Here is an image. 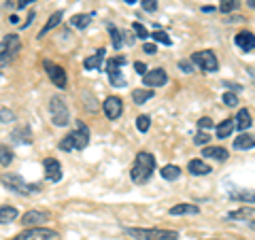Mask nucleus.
Returning a JSON list of instances; mask_svg holds the SVG:
<instances>
[{
    "label": "nucleus",
    "mask_w": 255,
    "mask_h": 240,
    "mask_svg": "<svg viewBox=\"0 0 255 240\" xmlns=\"http://www.w3.org/2000/svg\"><path fill=\"white\" fill-rule=\"evenodd\" d=\"M238 9V0H221V4H219V11L221 13H232Z\"/></svg>",
    "instance_id": "nucleus-33"
},
{
    "label": "nucleus",
    "mask_w": 255,
    "mask_h": 240,
    "mask_svg": "<svg viewBox=\"0 0 255 240\" xmlns=\"http://www.w3.org/2000/svg\"><path fill=\"white\" fill-rule=\"evenodd\" d=\"M140 4H142V9L149 11V13H153L157 9V0H142Z\"/></svg>",
    "instance_id": "nucleus-39"
},
{
    "label": "nucleus",
    "mask_w": 255,
    "mask_h": 240,
    "mask_svg": "<svg viewBox=\"0 0 255 240\" xmlns=\"http://www.w3.org/2000/svg\"><path fill=\"white\" fill-rule=\"evenodd\" d=\"M179 177H181V168L179 166L168 164V166L162 168V179H166V181H177Z\"/></svg>",
    "instance_id": "nucleus-31"
},
{
    "label": "nucleus",
    "mask_w": 255,
    "mask_h": 240,
    "mask_svg": "<svg viewBox=\"0 0 255 240\" xmlns=\"http://www.w3.org/2000/svg\"><path fill=\"white\" fill-rule=\"evenodd\" d=\"M102 62H105V49H98L94 55L85 58L83 66H85L87 70H100V68H102Z\"/></svg>",
    "instance_id": "nucleus-18"
},
{
    "label": "nucleus",
    "mask_w": 255,
    "mask_h": 240,
    "mask_svg": "<svg viewBox=\"0 0 255 240\" xmlns=\"http://www.w3.org/2000/svg\"><path fill=\"white\" fill-rule=\"evenodd\" d=\"M187 170L194 174V177H204V174L211 172V166L202 162V159H191V162L187 164Z\"/></svg>",
    "instance_id": "nucleus-17"
},
{
    "label": "nucleus",
    "mask_w": 255,
    "mask_h": 240,
    "mask_svg": "<svg viewBox=\"0 0 255 240\" xmlns=\"http://www.w3.org/2000/svg\"><path fill=\"white\" fill-rule=\"evenodd\" d=\"M168 213L172 215V217L174 215H198L200 213V206H196V204H177V206H172Z\"/></svg>",
    "instance_id": "nucleus-23"
},
{
    "label": "nucleus",
    "mask_w": 255,
    "mask_h": 240,
    "mask_svg": "<svg viewBox=\"0 0 255 240\" xmlns=\"http://www.w3.org/2000/svg\"><path fill=\"white\" fill-rule=\"evenodd\" d=\"M102 109H105V115L109 119H119L124 113V105L117 96H109V98L105 100V105H102Z\"/></svg>",
    "instance_id": "nucleus-13"
},
{
    "label": "nucleus",
    "mask_w": 255,
    "mask_h": 240,
    "mask_svg": "<svg viewBox=\"0 0 255 240\" xmlns=\"http://www.w3.org/2000/svg\"><path fill=\"white\" fill-rule=\"evenodd\" d=\"M32 2H34V0H19V2H17V9H26V6L32 4Z\"/></svg>",
    "instance_id": "nucleus-45"
},
{
    "label": "nucleus",
    "mask_w": 255,
    "mask_h": 240,
    "mask_svg": "<svg viewBox=\"0 0 255 240\" xmlns=\"http://www.w3.org/2000/svg\"><path fill=\"white\" fill-rule=\"evenodd\" d=\"M45 177H47V181H51V183H58L62 179V164L55 157H47L45 159Z\"/></svg>",
    "instance_id": "nucleus-14"
},
{
    "label": "nucleus",
    "mask_w": 255,
    "mask_h": 240,
    "mask_svg": "<svg viewBox=\"0 0 255 240\" xmlns=\"http://www.w3.org/2000/svg\"><path fill=\"white\" fill-rule=\"evenodd\" d=\"M43 66H45V70H47V77L51 79V83H53L55 87H60V90H66V85H68L66 70H64L62 66H58V64L49 62V60H45Z\"/></svg>",
    "instance_id": "nucleus-10"
},
{
    "label": "nucleus",
    "mask_w": 255,
    "mask_h": 240,
    "mask_svg": "<svg viewBox=\"0 0 255 240\" xmlns=\"http://www.w3.org/2000/svg\"><path fill=\"white\" fill-rule=\"evenodd\" d=\"M136 127H138V132L145 134L149 127H151V117H149V115H140V117L136 119Z\"/></svg>",
    "instance_id": "nucleus-34"
},
{
    "label": "nucleus",
    "mask_w": 255,
    "mask_h": 240,
    "mask_svg": "<svg viewBox=\"0 0 255 240\" xmlns=\"http://www.w3.org/2000/svg\"><path fill=\"white\" fill-rule=\"evenodd\" d=\"M21 49V41L17 34H9L0 41V70H2L6 64L15 60V55Z\"/></svg>",
    "instance_id": "nucleus-4"
},
{
    "label": "nucleus",
    "mask_w": 255,
    "mask_h": 240,
    "mask_svg": "<svg viewBox=\"0 0 255 240\" xmlns=\"http://www.w3.org/2000/svg\"><path fill=\"white\" fill-rule=\"evenodd\" d=\"M13 157H15V153L9 145H0V166H11Z\"/></svg>",
    "instance_id": "nucleus-32"
},
{
    "label": "nucleus",
    "mask_w": 255,
    "mask_h": 240,
    "mask_svg": "<svg viewBox=\"0 0 255 240\" xmlns=\"http://www.w3.org/2000/svg\"><path fill=\"white\" fill-rule=\"evenodd\" d=\"M0 121H2V123L15 121V113H13V111H9V109H0Z\"/></svg>",
    "instance_id": "nucleus-38"
},
{
    "label": "nucleus",
    "mask_w": 255,
    "mask_h": 240,
    "mask_svg": "<svg viewBox=\"0 0 255 240\" xmlns=\"http://www.w3.org/2000/svg\"><path fill=\"white\" fill-rule=\"evenodd\" d=\"M198 125H200V127H202V130H209V127H213V121H211V119H209V117H202V119H200V121H198Z\"/></svg>",
    "instance_id": "nucleus-41"
},
{
    "label": "nucleus",
    "mask_w": 255,
    "mask_h": 240,
    "mask_svg": "<svg viewBox=\"0 0 255 240\" xmlns=\"http://www.w3.org/2000/svg\"><path fill=\"white\" fill-rule=\"evenodd\" d=\"M126 64V58L124 55H119V58H111L107 62V73H109V79H111V85L113 87H126L128 85V79L122 75V68Z\"/></svg>",
    "instance_id": "nucleus-8"
},
{
    "label": "nucleus",
    "mask_w": 255,
    "mask_h": 240,
    "mask_svg": "<svg viewBox=\"0 0 255 240\" xmlns=\"http://www.w3.org/2000/svg\"><path fill=\"white\" fill-rule=\"evenodd\" d=\"M234 130V119H226V121H221L217 127H215V132H217L219 138H228L230 134Z\"/></svg>",
    "instance_id": "nucleus-29"
},
{
    "label": "nucleus",
    "mask_w": 255,
    "mask_h": 240,
    "mask_svg": "<svg viewBox=\"0 0 255 240\" xmlns=\"http://www.w3.org/2000/svg\"><path fill=\"white\" fill-rule=\"evenodd\" d=\"M92 19H94V13H79V15H75V17L70 19V23H73V28L83 30V28L90 26Z\"/></svg>",
    "instance_id": "nucleus-26"
},
{
    "label": "nucleus",
    "mask_w": 255,
    "mask_h": 240,
    "mask_svg": "<svg viewBox=\"0 0 255 240\" xmlns=\"http://www.w3.org/2000/svg\"><path fill=\"white\" fill-rule=\"evenodd\" d=\"M13 240H60V234L49 228H30V230H23Z\"/></svg>",
    "instance_id": "nucleus-9"
},
{
    "label": "nucleus",
    "mask_w": 255,
    "mask_h": 240,
    "mask_svg": "<svg viewBox=\"0 0 255 240\" xmlns=\"http://www.w3.org/2000/svg\"><path fill=\"white\" fill-rule=\"evenodd\" d=\"M49 113H51V121L55 125H68L70 123V111L66 107V102H64L58 94L51 96V100H49Z\"/></svg>",
    "instance_id": "nucleus-5"
},
{
    "label": "nucleus",
    "mask_w": 255,
    "mask_h": 240,
    "mask_svg": "<svg viewBox=\"0 0 255 240\" xmlns=\"http://www.w3.org/2000/svg\"><path fill=\"white\" fill-rule=\"evenodd\" d=\"M153 170H155V157L151 153H147V151H140V153L136 155V159H134V164H132L130 177H132L134 183L142 185V183H147L151 179Z\"/></svg>",
    "instance_id": "nucleus-1"
},
{
    "label": "nucleus",
    "mask_w": 255,
    "mask_h": 240,
    "mask_svg": "<svg viewBox=\"0 0 255 240\" xmlns=\"http://www.w3.org/2000/svg\"><path fill=\"white\" fill-rule=\"evenodd\" d=\"M142 81H145L147 87H162L166 81H168V75H166L164 68H153V70H147L142 75Z\"/></svg>",
    "instance_id": "nucleus-12"
},
{
    "label": "nucleus",
    "mask_w": 255,
    "mask_h": 240,
    "mask_svg": "<svg viewBox=\"0 0 255 240\" xmlns=\"http://www.w3.org/2000/svg\"><path fill=\"white\" fill-rule=\"evenodd\" d=\"M128 234L136 240H179V232L159 228H128Z\"/></svg>",
    "instance_id": "nucleus-3"
},
{
    "label": "nucleus",
    "mask_w": 255,
    "mask_h": 240,
    "mask_svg": "<svg viewBox=\"0 0 255 240\" xmlns=\"http://www.w3.org/2000/svg\"><path fill=\"white\" fill-rule=\"evenodd\" d=\"M11 138L15 142H26V145H30V142H32V132H30L28 125H21V127H17V130L11 134Z\"/></svg>",
    "instance_id": "nucleus-25"
},
{
    "label": "nucleus",
    "mask_w": 255,
    "mask_h": 240,
    "mask_svg": "<svg viewBox=\"0 0 255 240\" xmlns=\"http://www.w3.org/2000/svg\"><path fill=\"white\" fill-rule=\"evenodd\" d=\"M251 113L247 109H241L238 111V115H236V119H234V127H238L241 132H245V130H249L251 127Z\"/></svg>",
    "instance_id": "nucleus-19"
},
{
    "label": "nucleus",
    "mask_w": 255,
    "mask_h": 240,
    "mask_svg": "<svg viewBox=\"0 0 255 240\" xmlns=\"http://www.w3.org/2000/svg\"><path fill=\"white\" fill-rule=\"evenodd\" d=\"M155 51H157V47H155L153 43H145V53H149V55H155Z\"/></svg>",
    "instance_id": "nucleus-44"
},
{
    "label": "nucleus",
    "mask_w": 255,
    "mask_h": 240,
    "mask_svg": "<svg viewBox=\"0 0 255 240\" xmlns=\"http://www.w3.org/2000/svg\"><path fill=\"white\" fill-rule=\"evenodd\" d=\"M204 157H211V159H217V162H226L228 159V151L223 147H206L202 151Z\"/></svg>",
    "instance_id": "nucleus-21"
},
{
    "label": "nucleus",
    "mask_w": 255,
    "mask_h": 240,
    "mask_svg": "<svg viewBox=\"0 0 255 240\" xmlns=\"http://www.w3.org/2000/svg\"><path fill=\"white\" fill-rule=\"evenodd\" d=\"M134 68H136L138 75H145V73H147V66H145L142 62H134Z\"/></svg>",
    "instance_id": "nucleus-43"
},
{
    "label": "nucleus",
    "mask_w": 255,
    "mask_h": 240,
    "mask_svg": "<svg viewBox=\"0 0 255 240\" xmlns=\"http://www.w3.org/2000/svg\"><path fill=\"white\" fill-rule=\"evenodd\" d=\"M223 105L226 107H236L238 105V96L232 94V92H226L223 94Z\"/></svg>",
    "instance_id": "nucleus-37"
},
{
    "label": "nucleus",
    "mask_w": 255,
    "mask_h": 240,
    "mask_svg": "<svg viewBox=\"0 0 255 240\" xmlns=\"http://www.w3.org/2000/svg\"><path fill=\"white\" fill-rule=\"evenodd\" d=\"M126 2H128V4H134V2H136V0H126Z\"/></svg>",
    "instance_id": "nucleus-48"
},
{
    "label": "nucleus",
    "mask_w": 255,
    "mask_h": 240,
    "mask_svg": "<svg viewBox=\"0 0 255 240\" xmlns=\"http://www.w3.org/2000/svg\"><path fill=\"white\" fill-rule=\"evenodd\" d=\"M0 73H2V70H0Z\"/></svg>",
    "instance_id": "nucleus-49"
},
{
    "label": "nucleus",
    "mask_w": 255,
    "mask_h": 240,
    "mask_svg": "<svg viewBox=\"0 0 255 240\" xmlns=\"http://www.w3.org/2000/svg\"><path fill=\"white\" fill-rule=\"evenodd\" d=\"M107 30H109V34H111V41H113V47L119 51V49L124 47V38H122L124 32H119V30L113 26V23H107Z\"/></svg>",
    "instance_id": "nucleus-28"
},
{
    "label": "nucleus",
    "mask_w": 255,
    "mask_h": 240,
    "mask_svg": "<svg viewBox=\"0 0 255 240\" xmlns=\"http://www.w3.org/2000/svg\"><path fill=\"white\" fill-rule=\"evenodd\" d=\"M32 19H34V13H30V15H28V19H26V23H23V28H26V26H30V23H32Z\"/></svg>",
    "instance_id": "nucleus-46"
},
{
    "label": "nucleus",
    "mask_w": 255,
    "mask_h": 240,
    "mask_svg": "<svg viewBox=\"0 0 255 240\" xmlns=\"http://www.w3.org/2000/svg\"><path fill=\"white\" fill-rule=\"evenodd\" d=\"M234 41H236V45L241 47L243 51H247V53H249L251 49H255V34H253V32H238Z\"/></svg>",
    "instance_id": "nucleus-15"
},
{
    "label": "nucleus",
    "mask_w": 255,
    "mask_h": 240,
    "mask_svg": "<svg viewBox=\"0 0 255 240\" xmlns=\"http://www.w3.org/2000/svg\"><path fill=\"white\" fill-rule=\"evenodd\" d=\"M90 145V130L83 121H77L75 130L66 134L64 138L60 140V149L62 151H75V149H85Z\"/></svg>",
    "instance_id": "nucleus-2"
},
{
    "label": "nucleus",
    "mask_w": 255,
    "mask_h": 240,
    "mask_svg": "<svg viewBox=\"0 0 255 240\" xmlns=\"http://www.w3.org/2000/svg\"><path fill=\"white\" fill-rule=\"evenodd\" d=\"M247 4H249L251 9H255V0H247Z\"/></svg>",
    "instance_id": "nucleus-47"
},
{
    "label": "nucleus",
    "mask_w": 255,
    "mask_h": 240,
    "mask_svg": "<svg viewBox=\"0 0 255 240\" xmlns=\"http://www.w3.org/2000/svg\"><path fill=\"white\" fill-rule=\"evenodd\" d=\"M230 200H236V202H255V191L249 189H241V191H232L230 194Z\"/></svg>",
    "instance_id": "nucleus-27"
},
{
    "label": "nucleus",
    "mask_w": 255,
    "mask_h": 240,
    "mask_svg": "<svg viewBox=\"0 0 255 240\" xmlns=\"http://www.w3.org/2000/svg\"><path fill=\"white\" fill-rule=\"evenodd\" d=\"M132 30H134V34H136L138 38H142V41H147V38H149V30L145 28V26H142V23H132Z\"/></svg>",
    "instance_id": "nucleus-36"
},
{
    "label": "nucleus",
    "mask_w": 255,
    "mask_h": 240,
    "mask_svg": "<svg viewBox=\"0 0 255 240\" xmlns=\"http://www.w3.org/2000/svg\"><path fill=\"white\" fill-rule=\"evenodd\" d=\"M191 62H194L200 70H204V73H217V70H219V60H217V55H215L213 51H209V49L196 51L194 55H191Z\"/></svg>",
    "instance_id": "nucleus-7"
},
{
    "label": "nucleus",
    "mask_w": 255,
    "mask_h": 240,
    "mask_svg": "<svg viewBox=\"0 0 255 240\" xmlns=\"http://www.w3.org/2000/svg\"><path fill=\"white\" fill-rule=\"evenodd\" d=\"M151 98H153V92L151 90H134L132 92V100H134V105H138V107L145 105V102Z\"/></svg>",
    "instance_id": "nucleus-30"
},
{
    "label": "nucleus",
    "mask_w": 255,
    "mask_h": 240,
    "mask_svg": "<svg viewBox=\"0 0 255 240\" xmlns=\"http://www.w3.org/2000/svg\"><path fill=\"white\" fill-rule=\"evenodd\" d=\"M228 219L241 221V223H245L247 228L255 230V209H253V206H241V209L228 213Z\"/></svg>",
    "instance_id": "nucleus-11"
},
{
    "label": "nucleus",
    "mask_w": 255,
    "mask_h": 240,
    "mask_svg": "<svg viewBox=\"0 0 255 240\" xmlns=\"http://www.w3.org/2000/svg\"><path fill=\"white\" fill-rule=\"evenodd\" d=\"M17 209L15 206H0V226H6V223H13L17 219Z\"/></svg>",
    "instance_id": "nucleus-20"
},
{
    "label": "nucleus",
    "mask_w": 255,
    "mask_h": 240,
    "mask_svg": "<svg viewBox=\"0 0 255 240\" xmlns=\"http://www.w3.org/2000/svg\"><path fill=\"white\" fill-rule=\"evenodd\" d=\"M209 140H211V138H209V134H206V132H198V134H196V138H194L196 145H206Z\"/></svg>",
    "instance_id": "nucleus-40"
},
{
    "label": "nucleus",
    "mask_w": 255,
    "mask_h": 240,
    "mask_svg": "<svg viewBox=\"0 0 255 240\" xmlns=\"http://www.w3.org/2000/svg\"><path fill=\"white\" fill-rule=\"evenodd\" d=\"M255 147V136L251 134H241L238 138H234V149L245 151V149H253Z\"/></svg>",
    "instance_id": "nucleus-22"
},
{
    "label": "nucleus",
    "mask_w": 255,
    "mask_h": 240,
    "mask_svg": "<svg viewBox=\"0 0 255 240\" xmlns=\"http://www.w3.org/2000/svg\"><path fill=\"white\" fill-rule=\"evenodd\" d=\"M0 183H2L4 187H9L11 191H15V194H30V191H38L41 189V185H32V183H26L19 174L15 172H9V174H2L0 177Z\"/></svg>",
    "instance_id": "nucleus-6"
},
{
    "label": "nucleus",
    "mask_w": 255,
    "mask_h": 240,
    "mask_svg": "<svg viewBox=\"0 0 255 240\" xmlns=\"http://www.w3.org/2000/svg\"><path fill=\"white\" fill-rule=\"evenodd\" d=\"M47 219H49V215H47V213L28 211V213L21 217V223H23V226H36V223H45Z\"/></svg>",
    "instance_id": "nucleus-16"
},
{
    "label": "nucleus",
    "mask_w": 255,
    "mask_h": 240,
    "mask_svg": "<svg viewBox=\"0 0 255 240\" xmlns=\"http://www.w3.org/2000/svg\"><path fill=\"white\" fill-rule=\"evenodd\" d=\"M149 38H153V41H157V43H164V45H170V36L166 34L164 30H155L153 34H149Z\"/></svg>",
    "instance_id": "nucleus-35"
},
{
    "label": "nucleus",
    "mask_w": 255,
    "mask_h": 240,
    "mask_svg": "<svg viewBox=\"0 0 255 240\" xmlns=\"http://www.w3.org/2000/svg\"><path fill=\"white\" fill-rule=\"evenodd\" d=\"M179 68H181L185 75H189L191 70H194V68H191V64H189V62H179Z\"/></svg>",
    "instance_id": "nucleus-42"
},
{
    "label": "nucleus",
    "mask_w": 255,
    "mask_h": 240,
    "mask_svg": "<svg viewBox=\"0 0 255 240\" xmlns=\"http://www.w3.org/2000/svg\"><path fill=\"white\" fill-rule=\"evenodd\" d=\"M62 17H64V13H62V11H55V13L51 15V17L47 19V23H45V26L41 28V32H38V38H43V36L47 34V32H49V30H53L55 26H58V23L62 21Z\"/></svg>",
    "instance_id": "nucleus-24"
}]
</instances>
